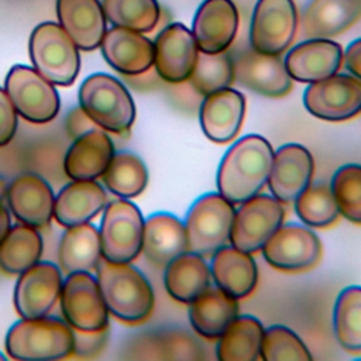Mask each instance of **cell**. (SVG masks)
I'll use <instances>...</instances> for the list:
<instances>
[{
  "mask_svg": "<svg viewBox=\"0 0 361 361\" xmlns=\"http://www.w3.org/2000/svg\"><path fill=\"white\" fill-rule=\"evenodd\" d=\"M96 278L111 316L126 324L144 323L152 313L155 295L145 275L130 262L117 264L100 258Z\"/></svg>",
  "mask_w": 361,
  "mask_h": 361,
  "instance_id": "7a4b0ae2",
  "label": "cell"
},
{
  "mask_svg": "<svg viewBox=\"0 0 361 361\" xmlns=\"http://www.w3.org/2000/svg\"><path fill=\"white\" fill-rule=\"evenodd\" d=\"M237 316V299L217 286L210 285L189 303V322L193 330L209 340L219 338Z\"/></svg>",
  "mask_w": 361,
  "mask_h": 361,
  "instance_id": "f1b7e54d",
  "label": "cell"
},
{
  "mask_svg": "<svg viewBox=\"0 0 361 361\" xmlns=\"http://www.w3.org/2000/svg\"><path fill=\"white\" fill-rule=\"evenodd\" d=\"M59 306L63 320L76 330L96 331L109 326V310L97 278L79 271L66 275L62 282Z\"/></svg>",
  "mask_w": 361,
  "mask_h": 361,
  "instance_id": "9c48e42d",
  "label": "cell"
},
{
  "mask_svg": "<svg viewBox=\"0 0 361 361\" xmlns=\"http://www.w3.org/2000/svg\"><path fill=\"white\" fill-rule=\"evenodd\" d=\"M199 56V47L189 28L171 23L154 39V68L169 83L189 80Z\"/></svg>",
  "mask_w": 361,
  "mask_h": 361,
  "instance_id": "9a60e30c",
  "label": "cell"
},
{
  "mask_svg": "<svg viewBox=\"0 0 361 361\" xmlns=\"http://www.w3.org/2000/svg\"><path fill=\"white\" fill-rule=\"evenodd\" d=\"M238 21V10L233 0H203L192 23V34L199 51L207 54L226 51L235 38Z\"/></svg>",
  "mask_w": 361,
  "mask_h": 361,
  "instance_id": "ffe728a7",
  "label": "cell"
},
{
  "mask_svg": "<svg viewBox=\"0 0 361 361\" xmlns=\"http://www.w3.org/2000/svg\"><path fill=\"white\" fill-rule=\"evenodd\" d=\"M295 212L305 226L326 228L340 216L336 199L329 185H309L296 199Z\"/></svg>",
  "mask_w": 361,
  "mask_h": 361,
  "instance_id": "8d00e7d4",
  "label": "cell"
},
{
  "mask_svg": "<svg viewBox=\"0 0 361 361\" xmlns=\"http://www.w3.org/2000/svg\"><path fill=\"white\" fill-rule=\"evenodd\" d=\"M62 282L61 269L48 261H38L21 272L14 288L17 313L25 319L49 314L59 300Z\"/></svg>",
  "mask_w": 361,
  "mask_h": 361,
  "instance_id": "2e32d148",
  "label": "cell"
},
{
  "mask_svg": "<svg viewBox=\"0 0 361 361\" xmlns=\"http://www.w3.org/2000/svg\"><path fill=\"white\" fill-rule=\"evenodd\" d=\"M361 17V0H309L302 10V32L307 38H333Z\"/></svg>",
  "mask_w": 361,
  "mask_h": 361,
  "instance_id": "d4e9b609",
  "label": "cell"
},
{
  "mask_svg": "<svg viewBox=\"0 0 361 361\" xmlns=\"http://www.w3.org/2000/svg\"><path fill=\"white\" fill-rule=\"evenodd\" d=\"M7 203L11 214L23 224L45 228L54 217L55 196L45 179L35 173L17 176L7 189Z\"/></svg>",
  "mask_w": 361,
  "mask_h": 361,
  "instance_id": "d6986e66",
  "label": "cell"
},
{
  "mask_svg": "<svg viewBox=\"0 0 361 361\" xmlns=\"http://www.w3.org/2000/svg\"><path fill=\"white\" fill-rule=\"evenodd\" d=\"M11 228V217L10 210L0 202V243Z\"/></svg>",
  "mask_w": 361,
  "mask_h": 361,
  "instance_id": "f6af8a7d",
  "label": "cell"
},
{
  "mask_svg": "<svg viewBox=\"0 0 361 361\" xmlns=\"http://www.w3.org/2000/svg\"><path fill=\"white\" fill-rule=\"evenodd\" d=\"M298 25L293 0H258L251 18L250 45L262 54L281 55L295 39Z\"/></svg>",
  "mask_w": 361,
  "mask_h": 361,
  "instance_id": "8fae6325",
  "label": "cell"
},
{
  "mask_svg": "<svg viewBox=\"0 0 361 361\" xmlns=\"http://www.w3.org/2000/svg\"><path fill=\"white\" fill-rule=\"evenodd\" d=\"M285 209L269 195H255L235 210L228 243L248 254L262 250L269 237L282 226Z\"/></svg>",
  "mask_w": 361,
  "mask_h": 361,
  "instance_id": "30bf717a",
  "label": "cell"
},
{
  "mask_svg": "<svg viewBox=\"0 0 361 361\" xmlns=\"http://www.w3.org/2000/svg\"><path fill=\"white\" fill-rule=\"evenodd\" d=\"M244 114V94L226 87L204 96L199 109V121L209 140L216 144H227L240 133Z\"/></svg>",
  "mask_w": 361,
  "mask_h": 361,
  "instance_id": "44dd1931",
  "label": "cell"
},
{
  "mask_svg": "<svg viewBox=\"0 0 361 361\" xmlns=\"http://www.w3.org/2000/svg\"><path fill=\"white\" fill-rule=\"evenodd\" d=\"M100 48L104 61L126 76L142 75L154 65V42L133 30L111 27L106 31Z\"/></svg>",
  "mask_w": 361,
  "mask_h": 361,
  "instance_id": "7402d4cb",
  "label": "cell"
},
{
  "mask_svg": "<svg viewBox=\"0 0 361 361\" xmlns=\"http://www.w3.org/2000/svg\"><path fill=\"white\" fill-rule=\"evenodd\" d=\"M347 71L361 80V38L351 41L343 55Z\"/></svg>",
  "mask_w": 361,
  "mask_h": 361,
  "instance_id": "ee69618b",
  "label": "cell"
},
{
  "mask_svg": "<svg viewBox=\"0 0 361 361\" xmlns=\"http://www.w3.org/2000/svg\"><path fill=\"white\" fill-rule=\"evenodd\" d=\"M106 20L113 27L133 30L141 34L151 32L161 17L157 0H102Z\"/></svg>",
  "mask_w": 361,
  "mask_h": 361,
  "instance_id": "d590c367",
  "label": "cell"
},
{
  "mask_svg": "<svg viewBox=\"0 0 361 361\" xmlns=\"http://www.w3.org/2000/svg\"><path fill=\"white\" fill-rule=\"evenodd\" d=\"M322 243L310 227L282 224L262 247L267 262L278 271L303 272L322 259Z\"/></svg>",
  "mask_w": 361,
  "mask_h": 361,
  "instance_id": "4fadbf2b",
  "label": "cell"
},
{
  "mask_svg": "<svg viewBox=\"0 0 361 361\" xmlns=\"http://www.w3.org/2000/svg\"><path fill=\"white\" fill-rule=\"evenodd\" d=\"M58 24L82 51L100 47L107 20L99 0H56Z\"/></svg>",
  "mask_w": 361,
  "mask_h": 361,
  "instance_id": "603a6c76",
  "label": "cell"
},
{
  "mask_svg": "<svg viewBox=\"0 0 361 361\" xmlns=\"http://www.w3.org/2000/svg\"><path fill=\"white\" fill-rule=\"evenodd\" d=\"M259 357L264 361H288V360H299V361H310L312 354L305 345V343L299 338L296 333L290 329L275 324L264 330L262 344Z\"/></svg>",
  "mask_w": 361,
  "mask_h": 361,
  "instance_id": "ab89813d",
  "label": "cell"
},
{
  "mask_svg": "<svg viewBox=\"0 0 361 361\" xmlns=\"http://www.w3.org/2000/svg\"><path fill=\"white\" fill-rule=\"evenodd\" d=\"M234 204L220 193H206L196 199L185 217L189 251L212 257L230 240Z\"/></svg>",
  "mask_w": 361,
  "mask_h": 361,
  "instance_id": "8992f818",
  "label": "cell"
},
{
  "mask_svg": "<svg viewBox=\"0 0 361 361\" xmlns=\"http://www.w3.org/2000/svg\"><path fill=\"white\" fill-rule=\"evenodd\" d=\"M303 104L320 120H350L361 113V80L353 75L334 73L309 83L303 93Z\"/></svg>",
  "mask_w": 361,
  "mask_h": 361,
  "instance_id": "7c38bea8",
  "label": "cell"
},
{
  "mask_svg": "<svg viewBox=\"0 0 361 361\" xmlns=\"http://www.w3.org/2000/svg\"><path fill=\"white\" fill-rule=\"evenodd\" d=\"M144 217L128 199L106 204L100 223L102 257L110 262L134 261L142 251Z\"/></svg>",
  "mask_w": 361,
  "mask_h": 361,
  "instance_id": "52a82bcc",
  "label": "cell"
},
{
  "mask_svg": "<svg viewBox=\"0 0 361 361\" xmlns=\"http://www.w3.org/2000/svg\"><path fill=\"white\" fill-rule=\"evenodd\" d=\"M114 155V144L107 133L94 128L75 138L63 158V171L72 180L102 178Z\"/></svg>",
  "mask_w": 361,
  "mask_h": 361,
  "instance_id": "cb8c5ba5",
  "label": "cell"
},
{
  "mask_svg": "<svg viewBox=\"0 0 361 361\" xmlns=\"http://www.w3.org/2000/svg\"><path fill=\"white\" fill-rule=\"evenodd\" d=\"M313 157L300 144L289 142L274 152L268 176V188L281 203H292L310 185Z\"/></svg>",
  "mask_w": 361,
  "mask_h": 361,
  "instance_id": "e0dca14e",
  "label": "cell"
},
{
  "mask_svg": "<svg viewBox=\"0 0 361 361\" xmlns=\"http://www.w3.org/2000/svg\"><path fill=\"white\" fill-rule=\"evenodd\" d=\"M272 158V145L264 137H241L221 158L217 171L219 193L233 204L258 195L268 180Z\"/></svg>",
  "mask_w": 361,
  "mask_h": 361,
  "instance_id": "6da1fadb",
  "label": "cell"
},
{
  "mask_svg": "<svg viewBox=\"0 0 361 361\" xmlns=\"http://www.w3.org/2000/svg\"><path fill=\"white\" fill-rule=\"evenodd\" d=\"M189 251L185 224L171 213H154L144 220L142 254L157 265L166 267L173 258Z\"/></svg>",
  "mask_w": 361,
  "mask_h": 361,
  "instance_id": "4316f807",
  "label": "cell"
},
{
  "mask_svg": "<svg viewBox=\"0 0 361 361\" xmlns=\"http://www.w3.org/2000/svg\"><path fill=\"white\" fill-rule=\"evenodd\" d=\"M4 90L17 114L28 123L47 124L59 113L61 100L55 85L34 68L25 65L11 66L4 79Z\"/></svg>",
  "mask_w": 361,
  "mask_h": 361,
  "instance_id": "ba28073f",
  "label": "cell"
},
{
  "mask_svg": "<svg viewBox=\"0 0 361 361\" xmlns=\"http://www.w3.org/2000/svg\"><path fill=\"white\" fill-rule=\"evenodd\" d=\"M210 274L216 286L235 299L252 293L258 281L255 259L233 245H223L212 254Z\"/></svg>",
  "mask_w": 361,
  "mask_h": 361,
  "instance_id": "484cf974",
  "label": "cell"
},
{
  "mask_svg": "<svg viewBox=\"0 0 361 361\" xmlns=\"http://www.w3.org/2000/svg\"><path fill=\"white\" fill-rule=\"evenodd\" d=\"M330 189L340 214L361 226V165L345 164L340 166L331 178Z\"/></svg>",
  "mask_w": 361,
  "mask_h": 361,
  "instance_id": "f35d334b",
  "label": "cell"
},
{
  "mask_svg": "<svg viewBox=\"0 0 361 361\" xmlns=\"http://www.w3.org/2000/svg\"><path fill=\"white\" fill-rule=\"evenodd\" d=\"M102 179L109 192L121 199H131L144 192L148 183V171L138 155L121 151L114 152Z\"/></svg>",
  "mask_w": 361,
  "mask_h": 361,
  "instance_id": "e575fe53",
  "label": "cell"
},
{
  "mask_svg": "<svg viewBox=\"0 0 361 361\" xmlns=\"http://www.w3.org/2000/svg\"><path fill=\"white\" fill-rule=\"evenodd\" d=\"M102 258L100 234L90 221L66 227L58 247L61 269L71 272L94 271Z\"/></svg>",
  "mask_w": 361,
  "mask_h": 361,
  "instance_id": "4dcf8cb0",
  "label": "cell"
},
{
  "mask_svg": "<svg viewBox=\"0 0 361 361\" xmlns=\"http://www.w3.org/2000/svg\"><path fill=\"white\" fill-rule=\"evenodd\" d=\"M107 204L104 188L96 180H72L55 197L54 219L62 227L87 223Z\"/></svg>",
  "mask_w": 361,
  "mask_h": 361,
  "instance_id": "83f0119b",
  "label": "cell"
},
{
  "mask_svg": "<svg viewBox=\"0 0 361 361\" xmlns=\"http://www.w3.org/2000/svg\"><path fill=\"white\" fill-rule=\"evenodd\" d=\"M73 330V353L78 358H94L106 347L109 340V326L96 331Z\"/></svg>",
  "mask_w": 361,
  "mask_h": 361,
  "instance_id": "60d3db41",
  "label": "cell"
},
{
  "mask_svg": "<svg viewBox=\"0 0 361 361\" xmlns=\"http://www.w3.org/2000/svg\"><path fill=\"white\" fill-rule=\"evenodd\" d=\"M42 248L38 228L23 223L11 226L0 243V271L7 275H20L39 261Z\"/></svg>",
  "mask_w": 361,
  "mask_h": 361,
  "instance_id": "d6a6232c",
  "label": "cell"
},
{
  "mask_svg": "<svg viewBox=\"0 0 361 361\" xmlns=\"http://www.w3.org/2000/svg\"><path fill=\"white\" fill-rule=\"evenodd\" d=\"M79 107L104 131L124 135L135 120V104L127 87L114 76L93 73L79 87Z\"/></svg>",
  "mask_w": 361,
  "mask_h": 361,
  "instance_id": "277c9868",
  "label": "cell"
},
{
  "mask_svg": "<svg viewBox=\"0 0 361 361\" xmlns=\"http://www.w3.org/2000/svg\"><path fill=\"white\" fill-rule=\"evenodd\" d=\"M34 69L55 86H71L80 71L79 48L66 31L52 21L38 24L28 42Z\"/></svg>",
  "mask_w": 361,
  "mask_h": 361,
  "instance_id": "5b68a950",
  "label": "cell"
},
{
  "mask_svg": "<svg viewBox=\"0 0 361 361\" xmlns=\"http://www.w3.org/2000/svg\"><path fill=\"white\" fill-rule=\"evenodd\" d=\"M4 360H6V357H4V355L0 353V361H4Z\"/></svg>",
  "mask_w": 361,
  "mask_h": 361,
  "instance_id": "7dc6e473",
  "label": "cell"
},
{
  "mask_svg": "<svg viewBox=\"0 0 361 361\" xmlns=\"http://www.w3.org/2000/svg\"><path fill=\"white\" fill-rule=\"evenodd\" d=\"M333 330L343 350L361 354V286L344 288L334 303Z\"/></svg>",
  "mask_w": 361,
  "mask_h": 361,
  "instance_id": "836d02e7",
  "label": "cell"
},
{
  "mask_svg": "<svg viewBox=\"0 0 361 361\" xmlns=\"http://www.w3.org/2000/svg\"><path fill=\"white\" fill-rule=\"evenodd\" d=\"M65 127H66V133L69 134V137H72L73 140L83 135L85 133L94 130V128H100L97 127L90 117L78 106L75 109H72L69 111V114L66 116V121H65Z\"/></svg>",
  "mask_w": 361,
  "mask_h": 361,
  "instance_id": "7bdbcfd3",
  "label": "cell"
},
{
  "mask_svg": "<svg viewBox=\"0 0 361 361\" xmlns=\"http://www.w3.org/2000/svg\"><path fill=\"white\" fill-rule=\"evenodd\" d=\"M343 48L330 38H309L288 51L283 62L292 80L313 83L338 72Z\"/></svg>",
  "mask_w": 361,
  "mask_h": 361,
  "instance_id": "ac0fdd59",
  "label": "cell"
},
{
  "mask_svg": "<svg viewBox=\"0 0 361 361\" xmlns=\"http://www.w3.org/2000/svg\"><path fill=\"white\" fill-rule=\"evenodd\" d=\"M164 285L172 299L189 305L212 285L210 268L202 255L186 251L165 267Z\"/></svg>",
  "mask_w": 361,
  "mask_h": 361,
  "instance_id": "f546056e",
  "label": "cell"
},
{
  "mask_svg": "<svg viewBox=\"0 0 361 361\" xmlns=\"http://www.w3.org/2000/svg\"><path fill=\"white\" fill-rule=\"evenodd\" d=\"M7 189H8L7 180H6L3 176H0V202H3V200L6 199V196H7Z\"/></svg>",
  "mask_w": 361,
  "mask_h": 361,
  "instance_id": "bcb514c9",
  "label": "cell"
},
{
  "mask_svg": "<svg viewBox=\"0 0 361 361\" xmlns=\"http://www.w3.org/2000/svg\"><path fill=\"white\" fill-rule=\"evenodd\" d=\"M234 82L265 97H283L292 90L289 76L281 55L262 54L252 47L233 58Z\"/></svg>",
  "mask_w": 361,
  "mask_h": 361,
  "instance_id": "5bb4252c",
  "label": "cell"
},
{
  "mask_svg": "<svg viewBox=\"0 0 361 361\" xmlns=\"http://www.w3.org/2000/svg\"><path fill=\"white\" fill-rule=\"evenodd\" d=\"M264 326L254 316H237L219 337L216 355L220 361H255L259 357Z\"/></svg>",
  "mask_w": 361,
  "mask_h": 361,
  "instance_id": "1f68e13d",
  "label": "cell"
},
{
  "mask_svg": "<svg viewBox=\"0 0 361 361\" xmlns=\"http://www.w3.org/2000/svg\"><path fill=\"white\" fill-rule=\"evenodd\" d=\"M189 82L192 87L203 96L230 87L234 82L233 58L226 51L216 54L199 51Z\"/></svg>",
  "mask_w": 361,
  "mask_h": 361,
  "instance_id": "74e56055",
  "label": "cell"
},
{
  "mask_svg": "<svg viewBox=\"0 0 361 361\" xmlns=\"http://www.w3.org/2000/svg\"><path fill=\"white\" fill-rule=\"evenodd\" d=\"M17 131V111L7 96L6 90L0 87V147L11 142Z\"/></svg>",
  "mask_w": 361,
  "mask_h": 361,
  "instance_id": "b9f144b4",
  "label": "cell"
},
{
  "mask_svg": "<svg viewBox=\"0 0 361 361\" xmlns=\"http://www.w3.org/2000/svg\"><path fill=\"white\" fill-rule=\"evenodd\" d=\"M6 351L13 360H62L73 353V330L61 319L21 317L6 336Z\"/></svg>",
  "mask_w": 361,
  "mask_h": 361,
  "instance_id": "3957f363",
  "label": "cell"
}]
</instances>
